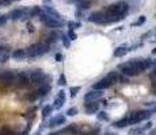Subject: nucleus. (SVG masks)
<instances>
[{"label": "nucleus", "mask_w": 156, "mask_h": 135, "mask_svg": "<svg viewBox=\"0 0 156 135\" xmlns=\"http://www.w3.org/2000/svg\"><path fill=\"white\" fill-rule=\"evenodd\" d=\"M29 12H30L29 8H17V10L11 11L8 14V18L12 19V20H19V19H23L25 16H27Z\"/></svg>", "instance_id": "6e6552de"}, {"label": "nucleus", "mask_w": 156, "mask_h": 135, "mask_svg": "<svg viewBox=\"0 0 156 135\" xmlns=\"http://www.w3.org/2000/svg\"><path fill=\"white\" fill-rule=\"evenodd\" d=\"M114 127H117V128H123V127H126V126H129V122H128V118H123V119H121V120H118V122H115L114 124H113Z\"/></svg>", "instance_id": "aec40b11"}, {"label": "nucleus", "mask_w": 156, "mask_h": 135, "mask_svg": "<svg viewBox=\"0 0 156 135\" xmlns=\"http://www.w3.org/2000/svg\"><path fill=\"white\" fill-rule=\"evenodd\" d=\"M49 50H50V45H48L46 42H38L29 46L26 49V53H27L29 58H36V57H41L44 54H46Z\"/></svg>", "instance_id": "f03ea898"}, {"label": "nucleus", "mask_w": 156, "mask_h": 135, "mask_svg": "<svg viewBox=\"0 0 156 135\" xmlns=\"http://www.w3.org/2000/svg\"><path fill=\"white\" fill-rule=\"evenodd\" d=\"M118 69L121 70V72L123 73V74L126 76H136L139 74L136 70V66H134V61L133 59H130V61L128 62H123V64H120L118 65Z\"/></svg>", "instance_id": "423d86ee"}, {"label": "nucleus", "mask_w": 156, "mask_h": 135, "mask_svg": "<svg viewBox=\"0 0 156 135\" xmlns=\"http://www.w3.org/2000/svg\"><path fill=\"white\" fill-rule=\"evenodd\" d=\"M151 115H152V112L149 110L148 111H134V112H132L128 116V122H129V124H137L140 122H144L147 119H149Z\"/></svg>", "instance_id": "7ed1b4c3"}, {"label": "nucleus", "mask_w": 156, "mask_h": 135, "mask_svg": "<svg viewBox=\"0 0 156 135\" xmlns=\"http://www.w3.org/2000/svg\"><path fill=\"white\" fill-rule=\"evenodd\" d=\"M96 118H98V120H101V122H109V115H107L105 111H101Z\"/></svg>", "instance_id": "393cba45"}, {"label": "nucleus", "mask_w": 156, "mask_h": 135, "mask_svg": "<svg viewBox=\"0 0 156 135\" xmlns=\"http://www.w3.org/2000/svg\"><path fill=\"white\" fill-rule=\"evenodd\" d=\"M91 5V0H77V7L80 8V10H86V8H88Z\"/></svg>", "instance_id": "5701e85b"}, {"label": "nucleus", "mask_w": 156, "mask_h": 135, "mask_svg": "<svg viewBox=\"0 0 156 135\" xmlns=\"http://www.w3.org/2000/svg\"><path fill=\"white\" fill-rule=\"evenodd\" d=\"M52 112H53V107H52V105H49V104L45 105V107L42 108V112H41V113H42V118L46 119Z\"/></svg>", "instance_id": "6ab92c4d"}, {"label": "nucleus", "mask_w": 156, "mask_h": 135, "mask_svg": "<svg viewBox=\"0 0 156 135\" xmlns=\"http://www.w3.org/2000/svg\"><path fill=\"white\" fill-rule=\"evenodd\" d=\"M111 85H113L111 81H110L107 77H103V78H101L98 82L94 84V85H92V89H94V91H103V89L110 88Z\"/></svg>", "instance_id": "1a4fd4ad"}, {"label": "nucleus", "mask_w": 156, "mask_h": 135, "mask_svg": "<svg viewBox=\"0 0 156 135\" xmlns=\"http://www.w3.org/2000/svg\"><path fill=\"white\" fill-rule=\"evenodd\" d=\"M152 53H153V54H156V49H155V50H152Z\"/></svg>", "instance_id": "4c0bfd02"}, {"label": "nucleus", "mask_w": 156, "mask_h": 135, "mask_svg": "<svg viewBox=\"0 0 156 135\" xmlns=\"http://www.w3.org/2000/svg\"><path fill=\"white\" fill-rule=\"evenodd\" d=\"M145 22V16H141V18L139 19V20H137V26H140V24H142Z\"/></svg>", "instance_id": "473e14b6"}, {"label": "nucleus", "mask_w": 156, "mask_h": 135, "mask_svg": "<svg viewBox=\"0 0 156 135\" xmlns=\"http://www.w3.org/2000/svg\"><path fill=\"white\" fill-rule=\"evenodd\" d=\"M39 19L42 20V23L45 24L46 27H49V28H55V30H57V28H60V27H63V24H64V20L63 19H55V18H50L49 15H46L45 12H42L41 15L38 16Z\"/></svg>", "instance_id": "20e7f679"}, {"label": "nucleus", "mask_w": 156, "mask_h": 135, "mask_svg": "<svg viewBox=\"0 0 156 135\" xmlns=\"http://www.w3.org/2000/svg\"><path fill=\"white\" fill-rule=\"evenodd\" d=\"M57 84H58L60 86L67 85V78H65V76L61 74V76H60V78H58V81H57Z\"/></svg>", "instance_id": "7c9ffc66"}, {"label": "nucleus", "mask_w": 156, "mask_h": 135, "mask_svg": "<svg viewBox=\"0 0 156 135\" xmlns=\"http://www.w3.org/2000/svg\"><path fill=\"white\" fill-rule=\"evenodd\" d=\"M134 66H136L137 73H142L147 69H149L152 66V61L151 59H144V58H133Z\"/></svg>", "instance_id": "0eeeda50"}, {"label": "nucleus", "mask_w": 156, "mask_h": 135, "mask_svg": "<svg viewBox=\"0 0 156 135\" xmlns=\"http://www.w3.org/2000/svg\"><path fill=\"white\" fill-rule=\"evenodd\" d=\"M79 92H80V86H72V88L69 89V94H71V97H75Z\"/></svg>", "instance_id": "cd10ccee"}, {"label": "nucleus", "mask_w": 156, "mask_h": 135, "mask_svg": "<svg viewBox=\"0 0 156 135\" xmlns=\"http://www.w3.org/2000/svg\"><path fill=\"white\" fill-rule=\"evenodd\" d=\"M50 91H52V85H50V84H44V85H39V86H37V88L34 89V92L37 93L38 99L45 97Z\"/></svg>", "instance_id": "f8f14e48"}, {"label": "nucleus", "mask_w": 156, "mask_h": 135, "mask_svg": "<svg viewBox=\"0 0 156 135\" xmlns=\"http://www.w3.org/2000/svg\"><path fill=\"white\" fill-rule=\"evenodd\" d=\"M11 57L12 59L15 61H25L27 58V53H26V49H17L11 53Z\"/></svg>", "instance_id": "4468645a"}, {"label": "nucleus", "mask_w": 156, "mask_h": 135, "mask_svg": "<svg viewBox=\"0 0 156 135\" xmlns=\"http://www.w3.org/2000/svg\"><path fill=\"white\" fill-rule=\"evenodd\" d=\"M67 37L69 38V40H75V39L77 38V35H76V32H75L73 30H69L68 34H67Z\"/></svg>", "instance_id": "c756f323"}, {"label": "nucleus", "mask_w": 156, "mask_h": 135, "mask_svg": "<svg viewBox=\"0 0 156 135\" xmlns=\"http://www.w3.org/2000/svg\"><path fill=\"white\" fill-rule=\"evenodd\" d=\"M67 122V118L64 115H56L48 122V127H57V126H61V124H65Z\"/></svg>", "instance_id": "9b49d317"}, {"label": "nucleus", "mask_w": 156, "mask_h": 135, "mask_svg": "<svg viewBox=\"0 0 156 135\" xmlns=\"http://www.w3.org/2000/svg\"><path fill=\"white\" fill-rule=\"evenodd\" d=\"M61 37V32L58 31H50V34L48 35V39H46V43L49 45V43H55L57 39H60Z\"/></svg>", "instance_id": "f3484780"}, {"label": "nucleus", "mask_w": 156, "mask_h": 135, "mask_svg": "<svg viewBox=\"0 0 156 135\" xmlns=\"http://www.w3.org/2000/svg\"><path fill=\"white\" fill-rule=\"evenodd\" d=\"M23 99L27 100V101H36V100L38 99V96H37V93L34 91H31V92H29V93H26L25 96H23Z\"/></svg>", "instance_id": "4be33fe9"}, {"label": "nucleus", "mask_w": 156, "mask_h": 135, "mask_svg": "<svg viewBox=\"0 0 156 135\" xmlns=\"http://www.w3.org/2000/svg\"><path fill=\"white\" fill-rule=\"evenodd\" d=\"M31 85L30 82V77H29V73L27 72H18L17 73V77H15V86L19 89H25L29 88Z\"/></svg>", "instance_id": "39448f33"}, {"label": "nucleus", "mask_w": 156, "mask_h": 135, "mask_svg": "<svg viewBox=\"0 0 156 135\" xmlns=\"http://www.w3.org/2000/svg\"><path fill=\"white\" fill-rule=\"evenodd\" d=\"M145 132V130L142 127H133L129 130V135H142Z\"/></svg>", "instance_id": "412c9836"}, {"label": "nucleus", "mask_w": 156, "mask_h": 135, "mask_svg": "<svg viewBox=\"0 0 156 135\" xmlns=\"http://www.w3.org/2000/svg\"><path fill=\"white\" fill-rule=\"evenodd\" d=\"M102 94H103V92L102 91H91V92H88L87 94L84 96V101L86 103H90V101H96L98 99H101L102 97Z\"/></svg>", "instance_id": "ddd939ff"}, {"label": "nucleus", "mask_w": 156, "mask_h": 135, "mask_svg": "<svg viewBox=\"0 0 156 135\" xmlns=\"http://www.w3.org/2000/svg\"><path fill=\"white\" fill-rule=\"evenodd\" d=\"M84 110H86V113H87V115H94V113H96L99 110V103L98 101L86 103Z\"/></svg>", "instance_id": "2eb2a0df"}, {"label": "nucleus", "mask_w": 156, "mask_h": 135, "mask_svg": "<svg viewBox=\"0 0 156 135\" xmlns=\"http://www.w3.org/2000/svg\"><path fill=\"white\" fill-rule=\"evenodd\" d=\"M106 135H115V134H113V132H109V134H106Z\"/></svg>", "instance_id": "c9c22d12"}, {"label": "nucleus", "mask_w": 156, "mask_h": 135, "mask_svg": "<svg viewBox=\"0 0 156 135\" xmlns=\"http://www.w3.org/2000/svg\"><path fill=\"white\" fill-rule=\"evenodd\" d=\"M29 77H30V82L33 85H44V84H50L52 81V76L44 73L42 69H30L29 70Z\"/></svg>", "instance_id": "f257e3e1"}, {"label": "nucleus", "mask_w": 156, "mask_h": 135, "mask_svg": "<svg viewBox=\"0 0 156 135\" xmlns=\"http://www.w3.org/2000/svg\"><path fill=\"white\" fill-rule=\"evenodd\" d=\"M50 2V0H44V3H49Z\"/></svg>", "instance_id": "e433bc0d"}, {"label": "nucleus", "mask_w": 156, "mask_h": 135, "mask_svg": "<svg viewBox=\"0 0 156 135\" xmlns=\"http://www.w3.org/2000/svg\"><path fill=\"white\" fill-rule=\"evenodd\" d=\"M65 100H67V96H65V92L61 89L60 92L57 93V96H56V99H55V103H53V110H60L61 107L64 105V103H65Z\"/></svg>", "instance_id": "9d476101"}, {"label": "nucleus", "mask_w": 156, "mask_h": 135, "mask_svg": "<svg viewBox=\"0 0 156 135\" xmlns=\"http://www.w3.org/2000/svg\"><path fill=\"white\" fill-rule=\"evenodd\" d=\"M44 12L46 14V15H49L50 18H55V19H60V20H61V16H60V14H58L57 11L55 10V8L49 7V5H45V7H44Z\"/></svg>", "instance_id": "dca6fc26"}, {"label": "nucleus", "mask_w": 156, "mask_h": 135, "mask_svg": "<svg viewBox=\"0 0 156 135\" xmlns=\"http://www.w3.org/2000/svg\"><path fill=\"white\" fill-rule=\"evenodd\" d=\"M67 115H68V116H75V115H77V108H76V107H71L68 111H67Z\"/></svg>", "instance_id": "c85d7f7f"}, {"label": "nucleus", "mask_w": 156, "mask_h": 135, "mask_svg": "<svg viewBox=\"0 0 156 135\" xmlns=\"http://www.w3.org/2000/svg\"><path fill=\"white\" fill-rule=\"evenodd\" d=\"M132 49H128V47H123V46H121V47H117L114 50V57H123L126 53H129Z\"/></svg>", "instance_id": "a211bd4d"}, {"label": "nucleus", "mask_w": 156, "mask_h": 135, "mask_svg": "<svg viewBox=\"0 0 156 135\" xmlns=\"http://www.w3.org/2000/svg\"><path fill=\"white\" fill-rule=\"evenodd\" d=\"M0 135H15V132L12 131L10 127H2V130H0Z\"/></svg>", "instance_id": "b1692460"}, {"label": "nucleus", "mask_w": 156, "mask_h": 135, "mask_svg": "<svg viewBox=\"0 0 156 135\" xmlns=\"http://www.w3.org/2000/svg\"><path fill=\"white\" fill-rule=\"evenodd\" d=\"M49 135H58L57 132H52V134H49Z\"/></svg>", "instance_id": "f704fd0d"}, {"label": "nucleus", "mask_w": 156, "mask_h": 135, "mask_svg": "<svg viewBox=\"0 0 156 135\" xmlns=\"http://www.w3.org/2000/svg\"><path fill=\"white\" fill-rule=\"evenodd\" d=\"M63 58H64V56H63L61 53H57V54H56V61H57V62H61V61H63Z\"/></svg>", "instance_id": "2f4dec72"}, {"label": "nucleus", "mask_w": 156, "mask_h": 135, "mask_svg": "<svg viewBox=\"0 0 156 135\" xmlns=\"http://www.w3.org/2000/svg\"><path fill=\"white\" fill-rule=\"evenodd\" d=\"M106 77L109 78V80L111 81L113 84H114L115 81L118 80V74H117V72H110V73H107V74H106Z\"/></svg>", "instance_id": "a878e982"}, {"label": "nucleus", "mask_w": 156, "mask_h": 135, "mask_svg": "<svg viewBox=\"0 0 156 135\" xmlns=\"http://www.w3.org/2000/svg\"><path fill=\"white\" fill-rule=\"evenodd\" d=\"M60 39L63 40V45L65 46V47H69V45H71V40H69V38L67 37L65 34H61V37H60Z\"/></svg>", "instance_id": "bb28decb"}, {"label": "nucleus", "mask_w": 156, "mask_h": 135, "mask_svg": "<svg viewBox=\"0 0 156 135\" xmlns=\"http://www.w3.org/2000/svg\"><path fill=\"white\" fill-rule=\"evenodd\" d=\"M151 127H152V122H148V123H147V126H145V127H142V128H144V130H148V128H151Z\"/></svg>", "instance_id": "72a5a7b5"}]
</instances>
